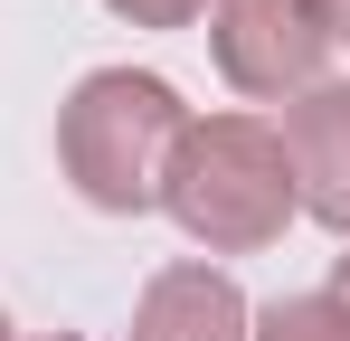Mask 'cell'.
<instances>
[{"instance_id":"obj_1","label":"cell","mask_w":350,"mask_h":341,"mask_svg":"<svg viewBox=\"0 0 350 341\" xmlns=\"http://www.w3.org/2000/svg\"><path fill=\"white\" fill-rule=\"evenodd\" d=\"M161 209H171L180 237H199L208 256L275 247V237L303 218L284 133H275L265 114H189L171 170H161Z\"/></svg>"},{"instance_id":"obj_2","label":"cell","mask_w":350,"mask_h":341,"mask_svg":"<svg viewBox=\"0 0 350 341\" xmlns=\"http://www.w3.org/2000/svg\"><path fill=\"white\" fill-rule=\"evenodd\" d=\"M180 133H189V105H180L171 76H152V66H95L57 105V170L76 180L85 209L142 218V209H161V170H171Z\"/></svg>"},{"instance_id":"obj_3","label":"cell","mask_w":350,"mask_h":341,"mask_svg":"<svg viewBox=\"0 0 350 341\" xmlns=\"http://www.w3.org/2000/svg\"><path fill=\"white\" fill-rule=\"evenodd\" d=\"M332 19L312 10V0H208V57H218V76H228L237 95H256V105H293V95H312L322 86V66H332Z\"/></svg>"},{"instance_id":"obj_4","label":"cell","mask_w":350,"mask_h":341,"mask_svg":"<svg viewBox=\"0 0 350 341\" xmlns=\"http://www.w3.org/2000/svg\"><path fill=\"white\" fill-rule=\"evenodd\" d=\"M284 162H293V199L303 218H322L332 237H350V86H312L284 105Z\"/></svg>"},{"instance_id":"obj_5","label":"cell","mask_w":350,"mask_h":341,"mask_svg":"<svg viewBox=\"0 0 350 341\" xmlns=\"http://www.w3.org/2000/svg\"><path fill=\"white\" fill-rule=\"evenodd\" d=\"M246 332H256V303L237 294L228 266H199V256L161 266L133 303V341H246Z\"/></svg>"},{"instance_id":"obj_6","label":"cell","mask_w":350,"mask_h":341,"mask_svg":"<svg viewBox=\"0 0 350 341\" xmlns=\"http://www.w3.org/2000/svg\"><path fill=\"white\" fill-rule=\"evenodd\" d=\"M246 341H350V303L332 284H322V294H275Z\"/></svg>"},{"instance_id":"obj_7","label":"cell","mask_w":350,"mask_h":341,"mask_svg":"<svg viewBox=\"0 0 350 341\" xmlns=\"http://www.w3.org/2000/svg\"><path fill=\"white\" fill-rule=\"evenodd\" d=\"M114 19H133V29H189V19H208V0H105Z\"/></svg>"},{"instance_id":"obj_8","label":"cell","mask_w":350,"mask_h":341,"mask_svg":"<svg viewBox=\"0 0 350 341\" xmlns=\"http://www.w3.org/2000/svg\"><path fill=\"white\" fill-rule=\"evenodd\" d=\"M312 10L332 19V38H341V48H350V0H312Z\"/></svg>"},{"instance_id":"obj_9","label":"cell","mask_w":350,"mask_h":341,"mask_svg":"<svg viewBox=\"0 0 350 341\" xmlns=\"http://www.w3.org/2000/svg\"><path fill=\"white\" fill-rule=\"evenodd\" d=\"M332 294H341V303H350V256H332Z\"/></svg>"},{"instance_id":"obj_10","label":"cell","mask_w":350,"mask_h":341,"mask_svg":"<svg viewBox=\"0 0 350 341\" xmlns=\"http://www.w3.org/2000/svg\"><path fill=\"white\" fill-rule=\"evenodd\" d=\"M0 341H19V332H10V313H0Z\"/></svg>"},{"instance_id":"obj_11","label":"cell","mask_w":350,"mask_h":341,"mask_svg":"<svg viewBox=\"0 0 350 341\" xmlns=\"http://www.w3.org/2000/svg\"><path fill=\"white\" fill-rule=\"evenodd\" d=\"M48 341H85V332H48Z\"/></svg>"}]
</instances>
